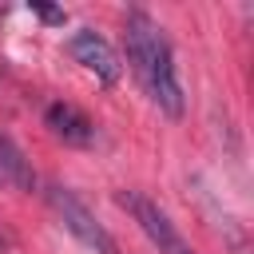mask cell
<instances>
[{
  "mask_svg": "<svg viewBox=\"0 0 254 254\" xmlns=\"http://www.w3.org/2000/svg\"><path fill=\"white\" fill-rule=\"evenodd\" d=\"M123 40H127L131 71H135V79L143 83V91L151 95V103H155L163 115L179 119L183 107H187V95H183L179 67H175V52H171L163 28H159L147 12L131 8V12L123 16Z\"/></svg>",
  "mask_w": 254,
  "mask_h": 254,
  "instance_id": "1",
  "label": "cell"
},
{
  "mask_svg": "<svg viewBox=\"0 0 254 254\" xmlns=\"http://www.w3.org/2000/svg\"><path fill=\"white\" fill-rule=\"evenodd\" d=\"M48 206L56 210V218L64 222V230L67 234H75L91 254H119V242L111 238V230L87 210V202L71 190V187H64V183H48Z\"/></svg>",
  "mask_w": 254,
  "mask_h": 254,
  "instance_id": "2",
  "label": "cell"
},
{
  "mask_svg": "<svg viewBox=\"0 0 254 254\" xmlns=\"http://www.w3.org/2000/svg\"><path fill=\"white\" fill-rule=\"evenodd\" d=\"M119 206L135 218V226L147 234V242L159 250V254H194L190 250V242L179 234V226L171 222V214L155 202V198H147L143 190H119Z\"/></svg>",
  "mask_w": 254,
  "mask_h": 254,
  "instance_id": "3",
  "label": "cell"
},
{
  "mask_svg": "<svg viewBox=\"0 0 254 254\" xmlns=\"http://www.w3.org/2000/svg\"><path fill=\"white\" fill-rule=\"evenodd\" d=\"M67 52H71V60L75 64H83L99 83H119V75H123V64H119V56L111 52V44L95 32V28H79L71 40H67Z\"/></svg>",
  "mask_w": 254,
  "mask_h": 254,
  "instance_id": "4",
  "label": "cell"
},
{
  "mask_svg": "<svg viewBox=\"0 0 254 254\" xmlns=\"http://www.w3.org/2000/svg\"><path fill=\"white\" fill-rule=\"evenodd\" d=\"M44 123H48V131H52L56 139H64V143H71V147H91V143H95V123H91L75 103H64V99L48 103V107H44Z\"/></svg>",
  "mask_w": 254,
  "mask_h": 254,
  "instance_id": "5",
  "label": "cell"
},
{
  "mask_svg": "<svg viewBox=\"0 0 254 254\" xmlns=\"http://www.w3.org/2000/svg\"><path fill=\"white\" fill-rule=\"evenodd\" d=\"M0 179L12 183V187H20V190H36V171H32L28 155H24V151L12 143V135H4V131H0Z\"/></svg>",
  "mask_w": 254,
  "mask_h": 254,
  "instance_id": "6",
  "label": "cell"
},
{
  "mask_svg": "<svg viewBox=\"0 0 254 254\" xmlns=\"http://www.w3.org/2000/svg\"><path fill=\"white\" fill-rule=\"evenodd\" d=\"M32 12L48 24H64V8H48V4H32Z\"/></svg>",
  "mask_w": 254,
  "mask_h": 254,
  "instance_id": "7",
  "label": "cell"
},
{
  "mask_svg": "<svg viewBox=\"0 0 254 254\" xmlns=\"http://www.w3.org/2000/svg\"><path fill=\"white\" fill-rule=\"evenodd\" d=\"M8 246H12V242H8V234L0 230V250H8Z\"/></svg>",
  "mask_w": 254,
  "mask_h": 254,
  "instance_id": "8",
  "label": "cell"
},
{
  "mask_svg": "<svg viewBox=\"0 0 254 254\" xmlns=\"http://www.w3.org/2000/svg\"><path fill=\"white\" fill-rule=\"evenodd\" d=\"M0 16H4V8H0Z\"/></svg>",
  "mask_w": 254,
  "mask_h": 254,
  "instance_id": "9",
  "label": "cell"
},
{
  "mask_svg": "<svg viewBox=\"0 0 254 254\" xmlns=\"http://www.w3.org/2000/svg\"><path fill=\"white\" fill-rule=\"evenodd\" d=\"M0 183H4V179H0Z\"/></svg>",
  "mask_w": 254,
  "mask_h": 254,
  "instance_id": "10",
  "label": "cell"
}]
</instances>
